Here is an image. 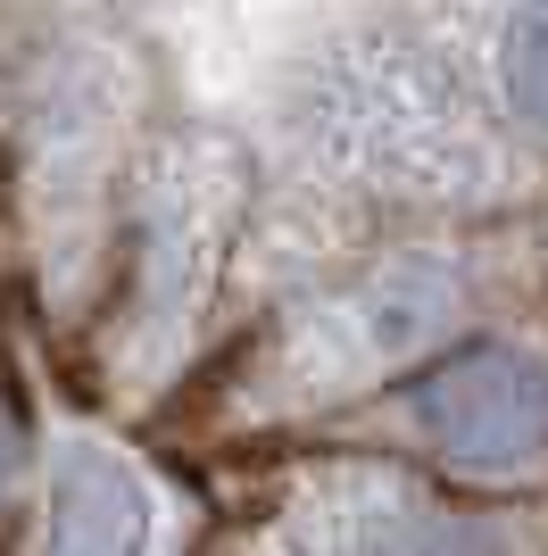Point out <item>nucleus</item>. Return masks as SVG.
<instances>
[{"mask_svg": "<svg viewBox=\"0 0 548 556\" xmlns=\"http://www.w3.org/2000/svg\"><path fill=\"white\" fill-rule=\"evenodd\" d=\"M415 416L440 441V457L457 465H515L548 432V366L532 349L482 341L440 357L415 382Z\"/></svg>", "mask_w": 548, "mask_h": 556, "instance_id": "nucleus-1", "label": "nucleus"}, {"mask_svg": "<svg viewBox=\"0 0 548 556\" xmlns=\"http://www.w3.org/2000/svg\"><path fill=\"white\" fill-rule=\"evenodd\" d=\"M150 548V490L109 448H67L50 482L42 556H141Z\"/></svg>", "mask_w": 548, "mask_h": 556, "instance_id": "nucleus-2", "label": "nucleus"}, {"mask_svg": "<svg viewBox=\"0 0 548 556\" xmlns=\"http://www.w3.org/2000/svg\"><path fill=\"white\" fill-rule=\"evenodd\" d=\"M507 92L532 125H548V0H524L507 25Z\"/></svg>", "mask_w": 548, "mask_h": 556, "instance_id": "nucleus-3", "label": "nucleus"}, {"mask_svg": "<svg viewBox=\"0 0 548 556\" xmlns=\"http://www.w3.org/2000/svg\"><path fill=\"white\" fill-rule=\"evenodd\" d=\"M17 457H25V441H17V416L0 407V490L17 482Z\"/></svg>", "mask_w": 548, "mask_h": 556, "instance_id": "nucleus-4", "label": "nucleus"}]
</instances>
